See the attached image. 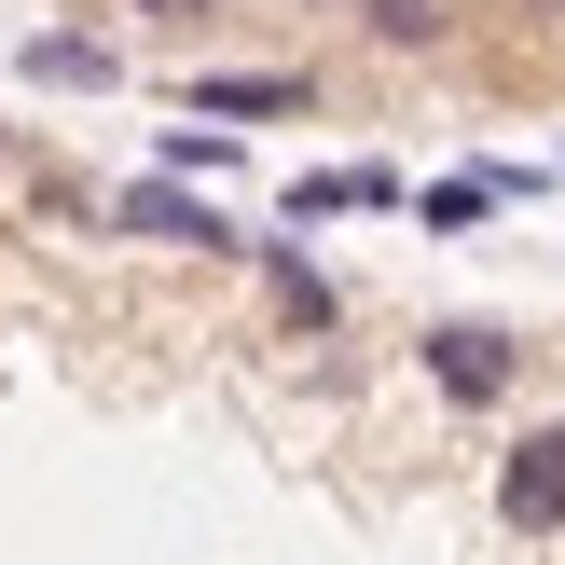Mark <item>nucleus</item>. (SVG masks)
<instances>
[{"mask_svg":"<svg viewBox=\"0 0 565 565\" xmlns=\"http://www.w3.org/2000/svg\"><path fill=\"white\" fill-rule=\"evenodd\" d=\"M511 373H524V345H511V331H483V318L428 331V386H441V401H469V414H483V401H497Z\"/></svg>","mask_w":565,"mask_h":565,"instance_id":"7ed1b4c3","label":"nucleus"},{"mask_svg":"<svg viewBox=\"0 0 565 565\" xmlns=\"http://www.w3.org/2000/svg\"><path fill=\"white\" fill-rule=\"evenodd\" d=\"M166 166H193V180H221V166H235V125H166Z\"/></svg>","mask_w":565,"mask_h":565,"instance_id":"9d476101","label":"nucleus"},{"mask_svg":"<svg viewBox=\"0 0 565 565\" xmlns=\"http://www.w3.org/2000/svg\"><path fill=\"white\" fill-rule=\"evenodd\" d=\"M0 166H14V125H0Z\"/></svg>","mask_w":565,"mask_h":565,"instance_id":"f8f14e48","label":"nucleus"},{"mask_svg":"<svg viewBox=\"0 0 565 565\" xmlns=\"http://www.w3.org/2000/svg\"><path fill=\"white\" fill-rule=\"evenodd\" d=\"M193 110H221V125H290V110H318V83L303 70H207Z\"/></svg>","mask_w":565,"mask_h":565,"instance_id":"20e7f679","label":"nucleus"},{"mask_svg":"<svg viewBox=\"0 0 565 565\" xmlns=\"http://www.w3.org/2000/svg\"><path fill=\"white\" fill-rule=\"evenodd\" d=\"M497 524L511 539H565V428H524L497 456Z\"/></svg>","mask_w":565,"mask_h":565,"instance_id":"f257e3e1","label":"nucleus"},{"mask_svg":"<svg viewBox=\"0 0 565 565\" xmlns=\"http://www.w3.org/2000/svg\"><path fill=\"white\" fill-rule=\"evenodd\" d=\"M345 207H401V180H386V166H318V180H290V221H345Z\"/></svg>","mask_w":565,"mask_h":565,"instance_id":"423d86ee","label":"nucleus"},{"mask_svg":"<svg viewBox=\"0 0 565 565\" xmlns=\"http://www.w3.org/2000/svg\"><path fill=\"white\" fill-rule=\"evenodd\" d=\"M110 70H125V55H110L97 28H42V42H28V83H55V97H97Z\"/></svg>","mask_w":565,"mask_h":565,"instance_id":"39448f33","label":"nucleus"},{"mask_svg":"<svg viewBox=\"0 0 565 565\" xmlns=\"http://www.w3.org/2000/svg\"><path fill=\"white\" fill-rule=\"evenodd\" d=\"M138 14H152V28H207V0H138Z\"/></svg>","mask_w":565,"mask_h":565,"instance_id":"9b49d317","label":"nucleus"},{"mask_svg":"<svg viewBox=\"0 0 565 565\" xmlns=\"http://www.w3.org/2000/svg\"><path fill=\"white\" fill-rule=\"evenodd\" d=\"M263 290H276V318H290V331H331V318H345V303H331V276L303 263V248H263Z\"/></svg>","mask_w":565,"mask_h":565,"instance_id":"0eeeda50","label":"nucleus"},{"mask_svg":"<svg viewBox=\"0 0 565 565\" xmlns=\"http://www.w3.org/2000/svg\"><path fill=\"white\" fill-rule=\"evenodd\" d=\"M497 193H511L497 166H469V180H428V235H469V221H483Z\"/></svg>","mask_w":565,"mask_h":565,"instance_id":"1a4fd4ad","label":"nucleus"},{"mask_svg":"<svg viewBox=\"0 0 565 565\" xmlns=\"http://www.w3.org/2000/svg\"><path fill=\"white\" fill-rule=\"evenodd\" d=\"M359 28H373V42H401V55H428L456 14H441V0H359Z\"/></svg>","mask_w":565,"mask_h":565,"instance_id":"6e6552de","label":"nucleus"},{"mask_svg":"<svg viewBox=\"0 0 565 565\" xmlns=\"http://www.w3.org/2000/svg\"><path fill=\"white\" fill-rule=\"evenodd\" d=\"M110 235H152V248H235V221L207 207V193H180V180H138V193H110Z\"/></svg>","mask_w":565,"mask_h":565,"instance_id":"f03ea898","label":"nucleus"}]
</instances>
